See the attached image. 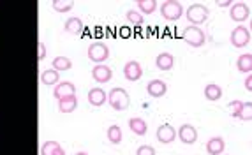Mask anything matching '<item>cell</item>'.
Instances as JSON below:
<instances>
[{
    "mask_svg": "<svg viewBox=\"0 0 252 155\" xmlns=\"http://www.w3.org/2000/svg\"><path fill=\"white\" fill-rule=\"evenodd\" d=\"M108 102H110V106L115 111H124L131 106V97H129L127 90L115 87V89H111V92L108 93Z\"/></svg>",
    "mask_w": 252,
    "mask_h": 155,
    "instance_id": "6da1fadb",
    "label": "cell"
},
{
    "mask_svg": "<svg viewBox=\"0 0 252 155\" xmlns=\"http://www.w3.org/2000/svg\"><path fill=\"white\" fill-rule=\"evenodd\" d=\"M160 16L166 22H178L183 16V5L177 0H166L160 4Z\"/></svg>",
    "mask_w": 252,
    "mask_h": 155,
    "instance_id": "7a4b0ae2",
    "label": "cell"
},
{
    "mask_svg": "<svg viewBox=\"0 0 252 155\" xmlns=\"http://www.w3.org/2000/svg\"><path fill=\"white\" fill-rule=\"evenodd\" d=\"M208 16H210V11H208V7L203 4H190L185 11V18L189 20L194 27L203 25L208 20Z\"/></svg>",
    "mask_w": 252,
    "mask_h": 155,
    "instance_id": "3957f363",
    "label": "cell"
},
{
    "mask_svg": "<svg viewBox=\"0 0 252 155\" xmlns=\"http://www.w3.org/2000/svg\"><path fill=\"white\" fill-rule=\"evenodd\" d=\"M182 37H183V41H185L189 46H192V48H201V46L206 43V36H205V32L201 30L199 27H194V25L185 27V30H183Z\"/></svg>",
    "mask_w": 252,
    "mask_h": 155,
    "instance_id": "277c9868",
    "label": "cell"
},
{
    "mask_svg": "<svg viewBox=\"0 0 252 155\" xmlns=\"http://www.w3.org/2000/svg\"><path fill=\"white\" fill-rule=\"evenodd\" d=\"M87 55H89V58L95 66H99V64H104L108 58H110V48H108L104 43L95 41V43H92V44L89 46Z\"/></svg>",
    "mask_w": 252,
    "mask_h": 155,
    "instance_id": "5b68a950",
    "label": "cell"
},
{
    "mask_svg": "<svg viewBox=\"0 0 252 155\" xmlns=\"http://www.w3.org/2000/svg\"><path fill=\"white\" fill-rule=\"evenodd\" d=\"M229 41L234 48H245V46H249V43H251V32H249L247 27L238 25V27L233 28V32H231Z\"/></svg>",
    "mask_w": 252,
    "mask_h": 155,
    "instance_id": "8992f818",
    "label": "cell"
},
{
    "mask_svg": "<svg viewBox=\"0 0 252 155\" xmlns=\"http://www.w3.org/2000/svg\"><path fill=\"white\" fill-rule=\"evenodd\" d=\"M229 16L233 22L236 23H243L247 22L249 16H251V7H249L245 2H234L229 7Z\"/></svg>",
    "mask_w": 252,
    "mask_h": 155,
    "instance_id": "52a82bcc",
    "label": "cell"
},
{
    "mask_svg": "<svg viewBox=\"0 0 252 155\" xmlns=\"http://www.w3.org/2000/svg\"><path fill=\"white\" fill-rule=\"evenodd\" d=\"M155 137H157V141L162 143V145H169V143H173L175 137H177V129L173 127L171 124H162L157 129Z\"/></svg>",
    "mask_w": 252,
    "mask_h": 155,
    "instance_id": "ba28073f",
    "label": "cell"
},
{
    "mask_svg": "<svg viewBox=\"0 0 252 155\" xmlns=\"http://www.w3.org/2000/svg\"><path fill=\"white\" fill-rule=\"evenodd\" d=\"M178 139H180L183 145H192V143L198 141V131L190 124H183L177 133Z\"/></svg>",
    "mask_w": 252,
    "mask_h": 155,
    "instance_id": "9c48e42d",
    "label": "cell"
},
{
    "mask_svg": "<svg viewBox=\"0 0 252 155\" xmlns=\"http://www.w3.org/2000/svg\"><path fill=\"white\" fill-rule=\"evenodd\" d=\"M143 76V69L137 60H129L124 66V78L127 81H137Z\"/></svg>",
    "mask_w": 252,
    "mask_h": 155,
    "instance_id": "30bf717a",
    "label": "cell"
},
{
    "mask_svg": "<svg viewBox=\"0 0 252 155\" xmlns=\"http://www.w3.org/2000/svg\"><path fill=\"white\" fill-rule=\"evenodd\" d=\"M146 92H148L150 97L159 99V97H162V95H166L168 87H166V83H164L162 80H152V81H148V85H146Z\"/></svg>",
    "mask_w": 252,
    "mask_h": 155,
    "instance_id": "8fae6325",
    "label": "cell"
},
{
    "mask_svg": "<svg viewBox=\"0 0 252 155\" xmlns=\"http://www.w3.org/2000/svg\"><path fill=\"white\" fill-rule=\"evenodd\" d=\"M89 102L92 106L101 108L102 104L108 102V93L101 89V87H93V89L89 90Z\"/></svg>",
    "mask_w": 252,
    "mask_h": 155,
    "instance_id": "7c38bea8",
    "label": "cell"
},
{
    "mask_svg": "<svg viewBox=\"0 0 252 155\" xmlns=\"http://www.w3.org/2000/svg\"><path fill=\"white\" fill-rule=\"evenodd\" d=\"M92 78L97 83H108V81L113 78V72H111V69L108 66H104V64H99V66H95L92 69Z\"/></svg>",
    "mask_w": 252,
    "mask_h": 155,
    "instance_id": "4fadbf2b",
    "label": "cell"
},
{
    "mask_svg": "<svg viewBox=\"0 0 252 155\" xmlns=\"http://www.w3.org/2000/svg\"><path fill=\"white\" fill-rule=\"evenodd\" d=\"M72 93H76V85L71 83V81H60L53 87V95L57 101L66 97V95H72Z\"/></svg>",
    "mask_w": 252,
    "mask_h": 155,
    "instance_id": "5bb4252c",
    "label": "cell"
},
{
    "mask_svg": "<svg viewBox=\"0 0 252 155\" xmlns=\"http://www.w3.org/2000/svg\"><path fill=\"white\" fill-rule=\"evenodd\" d=\"M76 108H78V97H76V93L58 99V110H60V113H64V115L72 113Z\"/></svg>",
    "mask_w": 252,
    "mask_h": 155,
    "instance_id": "9a60e30c",
    "label": "cell"
},
{
    "mask_svg": "<svg viewBox=\"0 0 252 155\" xmlns=\"http://www.w3.org/2000/svg\"><path fill=\"white\" fill-rule=\"evenodd\" d=\"M155 66H157V69H160L164 72L171 71L173 66H175V57L171 53H168V51H162L155 58Z\"/></svg>",
    "mask_w": 252,
    "mask_h": 155,
    "instance_id": "2e32d148",
    "label": "cell"
},
{
    "mask_svg": "<svg viewBox=\"0 0 252 155\" xmlns=\"http://www.w3.org/2000/svg\"><path fill=\"white\" fill-rule=\"evenodd\" d=\"M226 148V143H224V137L221 136H213L208 139L206 143V152L208 155H221Z\"/></svg>",
    "mask_w": 252,
    "mask_h": 155,
    "instance_id": "e0dca14e",
    "label": "cell"
},
{
    "mask_svg": "<svg viewBox=\"0 0 252 155\" xmlns=\"http://www.w3.org/2000/svg\"><path fill=\"white\" fill-rule=\"evenodd\" d=\"M41 83L46 87H55L60 83V72H57L55 69H46L41 72Z\"/></svg>",
    "mask_w": 252,
    "mask_h": 155,
    "instance_id": "ac0fdd59",
    "label": "cell"
},
{
    "mask_svg": "<svg viewBox=\"0 0 252 155\" xmlns=\"http://www.w3.org/2000/svg\"><path fill=\"white\" fill-rule=\"evenodd\" d=\"M129 129H131L136 136H145L146 131H148V125H146L145 120L139 118V116H133V118L129 120Z\"/></svg>",
    "mask_w": 252,
    "mask_h": 155,
    "instance_id": "d6986e66",
    "label": "cell"
},
{
    "mask_svg": "<svg viewBox=\"0 0 252 155\" xmlns=\"http://www.w3.org/2000/svg\"><path fill=\"white\" fill-rule=\"evenodd\" d=\"M64 30H66L67 34H81V30H83V22H81V18H78V16H71V18H67L66 23H64Z\"/></svg>",
    "mask_w": 252,
    "mask_h": 155,
    "instance_id": "ffe728a7",
    "label": "cell"
},
{
    "mask_svg": "<svg viewBox=\"0 0 252 155\" xmlns=\"http://www.w3.org/2000/svg\"><path fill=\"white\" fill-rule=\"evenodd\" d=\"M236 69L243 74H249L252 71V55L251 53H243L236 60Z\"/></svg>",
    "mask_w": 252,
    "mask_h": 155,
    "instance_id": "44dd1931",
    "label": "cell"
},
{
    "mask_svg": "<svg viewBox=\"0 0 252 155\" xmlns=\"http://www.w3.org/2000/svg\"><path fill=\"white\" fill-rule=\"evenodd\" d=\"M221 97H222V89L219 87V85L210 83V85H206V87H205V99H206V101L215 102V101H219Z\"/></svg>",
    "mask_w": 252,
    "mask_h": 155,
    "instance_id": "7402d4cb",
    "label": "cell"
},
{
    "mask_svg": "<svg viewBox=\"0 0 252 155\" xmlns=\"http://www.w3.org/2000/svg\"><path fill=\"white\" fill-rule=\"evenodd\" d=\"M137 13L139 14H152L157 9V2L155 0H137Z\"/></svg>",
    "mask_w": 252,
    "mask_h": 155,
    "instance_id": "603a6c76",
    "label": "cell"
},
{
    "mask_svg": "<svg viewBox=\"0 0 252 155\" xmlns=\"http://www.w3.org/2000/svg\"><path fill=\"white\" fill-rule=\"evenodd\" d=\"M72 67L71 58L67 57H55L53 58V69L57 72H64V71H69Z\"/></svg>",
    "mask_w": 252,
    "mask_h": 155,
    "instance_id": "cb8c5ba5",
    "label": "cell"
},
{
    "mask_svg": "<svg viewBox=\"0 0 252 155\" xmlns=\"http://www.w3.org/2000/svg\"><path fill=\"white\" fill-rule=\"evenodd\" d=\"M122 129L118 127V125H110V129H108V141L113 143V145H118V143H122Z\"/></svg>",
    "mask_w": 252,
    "mask_h": 155,
    "instance_id": "d4e9b609",
    "label": "cell"
},
{
    "mask_svg": "<svg viewBox=\"0 0 252 155\" xmlns=\"http://www.w3.org/2000/svg\"><path fill=\"white\" fill-rule=\"evenodd\" d=\"M51 7H53L57 13H69V11L74 7V2H71V0H53V2H51Z\"/></svg>",
    "mask_w": 252,
    "mask_h": 155,
    "instance_id": "484cf974",
    "label": "cell"
},
{
    "mask_svg": "<svg viewBox=\"0 0 252 155\" xmlns=\"http://www.w3.org/2000/svg\"><path fill=\"white\" fill-rule=\"evenodd\" d=\"M125 18L133 23V25H141V23L145 22V16L137 13L136 9H129L127 13H125Z\"/></svg>",
    "mask_w": 252,
    "mask_h": 155,
    "instance_id": "4316f807",
    "label": "cell"
},
{
    "mask_svg": "<svg viewBox=\"0 0 252 155\" xmlns=\"http://www.w3.org/2000/svg\"><path fill=\"white\" fill-rule=\"evenodd\" d=\"M58 143L57 141H46L41 148V155H51L55 152V148H58Z\"/></svg>",
    "mask_w": 252,
    "mask_h": 155,
    "instance_id": "83f0119b",
    "label": "cell"
},
{
    "mask_svg": "<svg viewBox=\"0 0 252 155\" xmlns=\"http://www.w3.org/2000/svg\"><path fill=\"white\" fill-rule=\"evenodd\" d=\"M228 108L229 110H233V113L231 115L234 116V118H240V113H242V108H243V102L242 101H233L228 104Z\"/></svg>",
    "mask_w": 252,
    "mask_h": 155,
    "instance_id": "f1b7e54d",
    "label": "cell"
},
{
    "mask_svg": "<svg viewBox=\"0 0 252 155\" xmlns=\"http://www.w3.org/2000/svg\"><path fill=\"white\" fill-rule=\"evenodd\" d=\"M251 111H252V102H243V108H242V113H240V118L245 120V122H249V120L252 118L251 116Z\"/></svg>",
    "mask_w": 252,
    "mask_h": 155,
    "instance_id": "f546056e",
    "label": "cell"
},
{
    "mask_svg": "<svg viewBox=\"0 0 252 155\" xmlns=\"http://www.w3.org/2000/svg\"><path fill=\"white\" fill-rule=\"evenodd\" d=\"M136 155H155V148L150 145H141V146H137Z\"/></svg>",
    "mask_w": 252,
    "mask_h": 155,
    "instance_id": "4dcf8cb0",
    "label": "cell"
},
{
    "mask_svg": "<svg viewBox=\"0 0 252 155\" xmlns=\"http://www.w3.org/2000/svg\"><path fill=\"white\" fill-rule=\"evenodd\" d=\"M46 58V46L45 43H37V60H45Z\"/></svg>",
    "mask_w": 252,
    "mask_h": 155,
    "instance_id": "1f68e13d",
    "label": "cell"
},
{
    "mask_svg": "<svg viewBox=\"0 0 252 155\" xmlns=\"http://www.w3.org/2000/svg\"><path fill=\"white\" fill-rule=\"evenodd\" d=\"M245 89H247L249 92L252 90V78L251 76H247V80H245Z\"/></svg>",
    "mask_w": 252,
    "mask_h": 155,
    "instance_id": "d6a6232c",
    "label": "cell"
},
{
    "mask_svg": "<svg viewBox=\"0 0 252 155\" xmlns=\"http://www.w3.org/2000/svg\"><path fill=\"white\" fill-rule=\"evenodd\" d=\"M51 155H66V150H64L62 146H58V148H55V152Z\"/></svg>",
    "mask_w": 252,
    "mask_h": 155,
    "instance_id": "836d02e7",
    "label": "cell"
},
{
    "mask_svg": "<svg viewBox=\"0 0 252 155\" xmlns=\"http://www.w3.org/2000/svg\"><path fill=\"white\" fill-rule=\"evenodd\" d=\"M217 5H219V7H229L231 2L229 0H228V2H226V0H221V2H217Z\"/></svg>",
    "mask_w": 252,
    "mask_h": 155,
    "instance_id": "e575fe53",
    "label": "cell"
},
{
    "mask_svg": "<svg viewBox=\"0 0 252 155\" xmlns=\"http://www.w3.org/2000/svg\"><path fill=\"white\" fill-rule=\"evenodd\" d=\"M76 155H89V154H87V152H78Z\"/></svg>",
    "mask_w": 252,
    "mask_h": 155,
    "instance_id": "d590c367",
    "label": "cell"
},
{
    "mask_svg": "<svg viewBox=\"0 0 252 155\" xmlns=\"http://www.w3.org/2000/svg\"><path fill=\"white\" fill-rule=\"evenodd\" d=\"M221 155H224V154H221Z\"/></svg>",
    "mask_w": 252,
    "mask_h": 155,
    "instance_id": "8d00e7d4",
    "label": "cell"
}]
</instances>
